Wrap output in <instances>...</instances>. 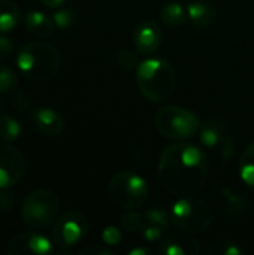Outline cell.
<instances>
[{"label": "cell", "mask_w": 254, "mask_h": 255, "mask_svg": "<svg viewBox=\"0 0 254 255\" xmlns=\"http://www.w3.org/2000/svg\"><path fill=\"white\" fill-rule=\"evenodd\" d=\"M55 27L60 30H69L75 22V13L70 9H60L52 15Z\"/></svg>", "instance_id": "obj_25"}, {"label": "cell", "mask_w": 254, "mask_h": 255, "mask_svg": "<svg viewBox=\"0 0 254 255\" xmlns=\"http://www.w3.org/2000/svg\"><path fill=\"white\" fill-rule=\"evenodd\" d=\"M223 196L226 200V208L232 212V209L237 211V214H240L244 208V202L238 194H234L231 190H223Z\"/></svg>", "instance_id": "obj_28"}, {"label": "cell", "mask_w": 254, "mask_h": 255, "mask_svg": "<svg viewBox=\"0 0 254 255\" xmlns=\"http://www.w3.org/2000/svg\"><path fill=\"white\" fill-rule=\"evenodd\" d=\"M52 244L45 235L37 232H24L16 236H13L6 248L4 253L9 255L33 254V255H48L51 254Z\"/></svg>", "instance_id": "obj_11"}, {"label": "cell", "mask_w": 254, "mask_h": 255, "mask_svg": "<svg viewBox=\"0 0 254 255\" xmlns=\"http://www.w3.org/2000/svg\"><path fill=\"white\" fill-rule=\"evenodd\" d=\"M153 253V250H150V248H136V250H132L129 254L130 255H147V254H151Z\"/></svg>", "instance_id": "obj_34"}, {"label": "cell", "mask_w": 254, "mask_h": 255, "mask_svg": "<svg viewBox=\"0 0 254 255\" xmlns=\"http://www.w3.org/2000/svg\"><path fill=\"white\" fill-rule=\"evenodd\" d=\"M0 109H1V100H0Z\"/></svg>", "instance_id": "obj_35"}, {"label": "cell", "mask_w": 254, "mask_h": 255, "mask_svg": "<svg viewBox=\"0 0 254 255\" xmlns=\"http://www.w3.org/2000/svg\"><path fill=\"white\" fill-rule=\"evenodd\" d=\"M60 214V199L49 190H36L30 193L21 208L24 223L31 229H45L55 223Z\"/></svg>", "instance_id": "obj_7"}, {"label": "cell", "mask_w": 254, "mask_h": 255, "mask_svg": "<svg viewBox=\"0 0 254 255\" xmlns=\"http://www.w3.org/2000/svg\"><path fill=\"white\" fill-rule=\"evenodd\" d=\"M169 223H171L169 214H166L162 209L153 208L144 214V223L139 232L145 241L156 242L166 233Z\"/></svg>", "instance_id": "obj_14"}, {"label": "cell", "mask_w": 254, "mask_h": 255, "mask_svg": "<svg viewBox=\"0 0 254 255\" xmlns=\"http://www.w3.org/2000/svg\"><path fill=\"white\" fill-rule=\"evenodd\" d=\"M213 209L210 205L192 196H180V199L169 209V220L174 227L190 235H199L213 224Z\"/></svg>", "instance_id": "obj_4"}, {"label": "cell", "mask_w": 254, "mask_h": 255, "mask_svg": "<svg viewBox=\"0 0 254 255\" xmlns=\"http://www.w3.org/2000/svg\"><path fill=\"white\" fill-rule=\"evenodd\" d=\"M199 140L205 148L211 151H219L223 160L229 158L234 152V139L231 130L220 118L213 117L201 124Z\"/></svg>", "instance_id": "obj_9"}, {"label": "cell", "mask_w": 254, "mask_h": 255, "mask_svg": "<svg viewBox=\"0 0 254 255\" xmlns=\"http://www.w3.org/2000/svg\"><path fill=\"white\" fill-rule=\"evenodd\" d=\"M201 124L202 123L193 112L175 105L163 106L154 115V126L157 131L163 137L175 142H184L196 136Z\"/></svg>", "instance_id": "obj_5"}, {"label": "cell", "mask_w": 254, "mask_h": 255, "mask_svg": "<svg viewBox=\"0 0 254 255\" xmlns=\"http://www.w3.org/2000/svg\"><path fill=\"white\" fill-rule=\"evenodd\" d=\"M81 255H114V251L105 245H91V247H87L84 250H81Z\"/></svg>", "instance_id": "obj_31"}, {"label": "cell", "mask_w": 254, "mask_h": 255, "mask_svg": "<svg viewBox=\"0 0 254 255\" xmlns=\"http://www.w3.org/2000/svg\"><path fill=\"white\" fill-rule=\"evenodd\" d=\"M115 60H117V64H118L120 67L126 69V70H133V69H136L138 64H139L136 55H135L132 51H127V49L118 51Z\"/></svg>", "instance_id": "obj_26"}, {"label": "cell", "mask_w": 254, "mask_h": 255, "mask_svg": "<svg viewBox=\"0 0 254 255\" xmlns=\"http://www.w3.org/2000/svg\"><path fill=\"white\" fill-rule=\"evenodd\" d=\"M199 251V242L186 232L168 235L160 242V253L166 255H198Z\"/></svg>", "instance_id": "obj_13"}, {"label": "cell", "mask_w": 254, "mask_h": 255, "mask_svg": "<svg viewBox=\"0 0 254 255\" xmlns=\"http://www.w3.org/2000/svg\"><path fill=\"white\" fill-rule=\"evenodd\" d=\"M18 85V76L16 73L7 67L0 64V93H9L13 91Z\"/></svg>", "instance_id": "obj_23"}, {"label": "cell", "mask_w": 254, "mask_h": 255, "mask_svg": "<svg viewBox=\"0 0 254 255\" xmlns=\"http://www.w3.org/2000/svg\"><path fill=\"white\" fill-rule=\"evenodd\" d=\"M15 196L7 188H0V217H4L6 214L12 212L15 208Z\"/></svg>", "instance_id": "obj_27"}, {"label": "cell", "mask_w": 254, "mask_h": 255, "mask_svg": "<svg viewBox=\"0 0 254 255\" xmlns=\"http://www.w3.org/2000/svg\"><path fill=\"white\" fill-rule=\"evenodd\" d=\"M33 121L37 130L46 137H58L64 131V118L60 112L51 108H39L33 114Z\"/></svg>", "instance_id": "obj_15"}, {"label": "cell", "mask_w": 254, "mask_h": 255, "mask_svg": "<svg viewBox=\"0 0 254 255\" xmlns=\"http://www.w3.org/2000/svg\"><path fill=\"white\" fill-rule=\"evenodd\" d=\"M21 19V9L10 0H0V34L13 30Z\"/></svg>", "instance_id": "obj_18"}, {"label": "cell", "mask_w": 254, "mask_h": 255, "mask_svg": "<svg viewBox=\"0 0 254 255\" xmlns=\"http://www.w3.org/2000/svg\"><path fill=\"white\" fill-rule=\"evenodd\" d=\"M88 232L87 217L78 211H69L58 217L52 227V242L60 253H67L69 248L78 245Z\"/></svg>", "instance_id": "obj_8"}, {"label": "cell", "mask_w": 254, "mask_h": 255, "mask_svg": "<svg viewBox=\"0 0 254 255\" xmlns=\"http://www.w3.org/2000/svg\"><path fill=\"white\" fill-rule=\"evenodd\" d=\"M31 102H30V97L24 93H16L15 97H13V108L19 112H25L28 111Z\"/></svg>", "instance_id": "obj_32"}, {"label": "cell", "mask_w": 254, "mask_h": 255, "mask_svg": "<svg viewBox=\"0 0 254 255\" xmlns=\"http://www.w3.org/2000/svg\"><path fill=\"white\" fill-rule=\"evenodd\" d=\"M207 253L210 255H241L244 251L240 245H237L232 241L219 239L207 247Z\"/></svg>", "instance_id": "obj_22"}, {"label": "cell", "mask_w": 254, "mask_h": 255, "mask_svg": "<svg viewBox=\"0 0 254 255\" xmlns=\"http://www.w3.org/2000/svg\"><path fill=\"white\" fill-rule=\"evenodd\" d=\"M240 178L243 179V182L249 187L254 190V142H252L243 157H241V161H240Z\"/></svg>", "instance_id": "obj_20"}, {"label": "cell", "mask_w": 254, "mask_h": 255, "mask_svg": "<svg viewBox=\"0 0 254 255\" xmlns=\"http://www.w3.org/2000/svg\"><path fill=\"white\" fill-rule=\"evenodd\" d=\"M144 223V215L138 214V212H127L120 218V226L123 230L126 232H138L141 230Z\"/></svg>", "instance_id": "obj_24"}, {"label": "cell", "mask_w": 254, "mask_h": 255, "mask_svg": "<svg viewBox=\"0 0 254 255\" xmlns=\"http://www.w3.org/2000/svg\"><path fill=\"white\" fill-rule=\"evenodd\" d=\"M216 7L208 1H193L187 6V18L199 28L208 27L216 19Z\"/></svg>", "instance_id": "obj_17"}, {"label": "cell", "mask_w": 254, "mask_h": 255, "mask_svg": "<svg viewBox=\"0 0 254 255\" xmlns=\"http://www.w3.org/2000/svg\"><path fill=\"white\" fill-rule=\"evenodd\" d=\"M39 1L42 4H45L46 7H51V9H58L66 3V0H39Z\"/></svg>", "instance_id": "obj_33"}, {"label": "cell", "mask_w": 254, "mask_h": 255, "mask_svg": "<svg viewBox=\"0 0 254 255\" xmlns=\"http://www.w3.org/2000/svg\"><path fill=\"white\" fill-rule=\"evenodd\" d=\"M132 39H133V46L138 52L150 55L160 48L162 31L154 22L145 21V22H141L133 30Z\"/></svg>", "instance_id": "obj_12"}, {"label": "cell", "mask_w": 254, "mask_h": 255, "mask_svg": "<svg viewBox=\"0 0 254 255\" xmlns=\"http://www.w3.org/2000/svg\"><path fill=\"white\" fill-rule=\"evenodd\" d=\"M108 196L115 206L126 211H135L147 202L148 184L141 175L124 170L111 178Z\"/></svg>", "instance_id": "obj_6"}, {"label": "cell", "mask_w": 254, "mask_h": 255, "mask_svg": "<svg viewBox=\"0 0 254 255\" xmlns=\"http://www.w3.org/2000/svg\"><path fill=\"white\" fill-rule=\"evenodd\" d=\"M15 51V45L12 42V39L0 36V60L9 58Z\"/></svg>", "instance_id": "obj_30"}, {"label": "cell", "mask_w": 254, "mask_h": 255, "mask_svg": "<svg viewBox=\"0 0 254 255\" xmlns=\"http://www.w3.org/2000/svg\"><path fill=\"white\" fill-rule=\"evenodd\" d=\"M208 160L205 152L186 142H177L163 149L157 178L163 190L174 196L196 194L207 182Z\"/></svg>", "instance_id": "obj_1"}, {"label": "cell", "mask_w": 254, "mask_h": 255, "mask_svg": "<svg viewBox=\"0 0 254 255\" xmlns=\"http://www.w3.org/2000/svg\"><path fill=\"white\" fill-rule=\"evenodd\" d=\"M21 136L19 123L6 114H0V140L1 142H15Z\"/></svg>", "instance_id": "obj_21"}, {"label": "cell", "mask_w": 254, "mask_h": 255, "mask_svg": "<svg viewBox=\"0 0 254 255\" xmlns=\"http://www.w3.org/2000/svg\"><path fill=\"white\" fill-rule=\"evenodd\" d=\"M24 155L9 142H0V188L16 185L25 173Z\"/></svg>", "instance_id": "obj_10"}, {"label": "cell", "mask_w": 254, "mask_h": 255, "mask_svg": "<svg viewBox=\"0 0 254 255\" xmlns=\"http://www.w3.org/2000/svg\"><path fill=\"white\" fill-rule=\"evenodd\" d=\"M136 84L145 99L153 103H162L177 88V72L163 58H147L136 67Z\"/></svg>", "instance_id": "obj_2"}, {"label": "cell", "mask_w": 254, "mask_h": 255, "mask_svg": "<svg viewBox=\"0 0 254 255\" xmlns=\"http://www.w3.org/2000/svg\"><path fill=\"white\" fill-rule=\"evenodd\" d=\"M160 18H162V21H163L165 25L172 27V28H178L187 19V9H184L177 1H171V3H166L162 7Z\"/></svg>", "instance_id": "obj_19"}, {"label": "cell", "mask_w": 254, "mask_h": 255, "mask_svg": "<svg viewBox=\"0 0 254 255\" xmlns=\"http://www.w3.org/2000/svg\"><path fill=\"white\" fill-rule=\"evenodd\" d=\"M24 25L27 31L37 39H48L54 34L55 30L54 19L40 10L28 12L24 18Z\"/></svg>", "instance_id": "obj_16"}, {"label": "cell", "mask_w": 254, "mask_h": 255, "mask_svg": "<svg viewBox=\"0 0 254 255\" xmlns=\"http://www.w3.org/2000/svg\"><path fill=\"white\" fill-rule=\"evenodd\" d=\"M102 239L105 242V245H109V247H115L118 245V242L121 241V232L114 227V226H109L103 230L102 233Z\"/></svg>", "instance_id": "obj_29"}, {"label": "cell", "mask_w": 254, "mask_h": 255, "mask_svg": "<svg viewBox=\"0 0 254 255\" xmlns=\"http://www.w3.org/2000/svg\"><path fill=\"white\" fill-rule=\"evenodd\" d=\"M16 64L25 78L31 81H48L58 73L61 55L54 45L37 40L25 43L19 49Z\"/></svg>", "instance_id": "obj_3"}]
</instances>
